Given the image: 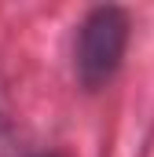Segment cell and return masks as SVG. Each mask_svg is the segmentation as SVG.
Segmentation results:
<instances>
[{"mask_svg":"<svg viewBox=\"0 0 154 157\" xmlns=\"http://www.w3.org/2000/svg\"><path fill=\"white\" fill-rule=\"evenodd\" d=\"M128 15L107 4V7H92L81 22V33H77V55H74V70L77 80L84 88H103L107 80L117 73L121 59H125V48H128Z\"/></svg>","mask_w":154,"mask_h":157,"instance_id":"obj_1","label":"cell"},{"mask_svg":"<svg viewBox=\"0 0 154 157\" xmlns=\"http://www.w3.org/2000/svg\"><path fill=\"white\" fill-rule=\"evenodd\" d=\"M37 157H63V154H37Z\"/></svg>","mask_w":154,"mask_h":157,"instance_id":"obj_2","label":"cell"}]
</instances>
